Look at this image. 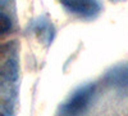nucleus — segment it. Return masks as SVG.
Masks as SVG:
<instances>
[{"instance_id": "nucleus-4", "label": "nucleus", "mask_w": 128, "mask_h": 116, "mask_svg": "<svg viewBox=\"0 0 128 116\" xmlns=\"http://www.w3.org/2000/svg\"><path fill=\"white\" fill-rule=\"evenodd\" d=\"M0 28H2V34L5 35L8 34L10 28H12V23H10V19L3 13L2 14V18H0Z\"/></svg>"}, {"instance_id": "nucleus-3", "label": "nucleus", "mask_w": 128, "mask_h": 116, "mask_svg": "<svg viewBox=\"0 0 128 116\" xmlns=\"http://www.w3.org/2000/svg\"><path fill=\"white\" fill-rule=\"evenodd\" d=\"M3 75L9 81L17 80V78H18V65H17L16 61H8L5 63V66L3 67Z\"/></svg>"}, {"instance_id": "nucleus-2", "label": "nucleus", "mask_w": 128, "mask_h": 116, "mask_svg": "<svg viewBox=\"0 0 128 116\" xmlns=\"http://www.w3.org/2000/svg\"><path fill=\"white\" fill-rule=\"evenodd\" d=\"M91 88H84L76 93L70 98V101L66 104V107L63 108V112L66 113H80L84 111V108L87 107V104L90 102L91 97Z\"/></svg>"}, {"instance_id": "nucleus-1", "label": "nucleus", "mask_w": 128, "mask_h": 116, "mask_svg": "<svg viewBox=\"0 0 128 116\" xmlns=\"http://www.w3.org/2000/svg\"><path fill=\"white\" fill-rule=\"evenodd\" d=\"M69 12L82 17H92L100 12L98 0H60Z\"/></svg>"}]
</instances>
